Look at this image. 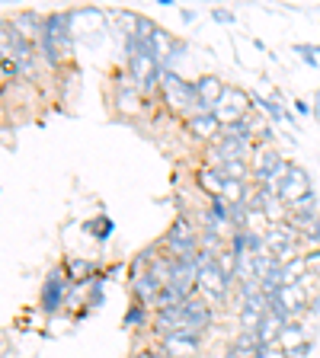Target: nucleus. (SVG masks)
I'll use <instances>...</instances> for the list:
<instances>
[{"label": "nucleus", "instance_id": "nucleus-1", "mask_svg": "<svg viewBox=\"0 0 320 358\" xmlns=\"http://www.w3.org/2000/svg\"><path fill=\"white\" fill-rule=\"evenodd\" d=\"M211 323V310L205 304V298H189L179 307H170V310H160L154 317V327L160 336H173V333H193L199 336L202 329Z\"/></svg>", "mask_w": 320, "mask_h": 358}, {"label": "nucleus", "instance_id": "nucleus-2", "mask_svg": "<svg viewBox=\"0 0 320 358\" xmlns=\"http://www.w3.org/2000/svg\"><path fill=\"white\" fill-rule=\"evenodd\" d=\"M71 16L67 13H55L45 20L42 32H39V48L45 52L48 61H61L67 52H71Z\"/></svg>", "mask_w": 320, "mask_h": 358}, {"label": "nucleus", "instance_id": "nucleus-3", "mask_svg": "<svg viewBox=\"0 0 320 358\" xmlns=\"http://www.w3.org/2000/svg\"><path fill=\"white\" fill-rule=\"evenodd\" d=\"M195 259H199V291L205 294V298H211V301H221L224 294H228V275H224L221 268H218V256H211V253H195Z\"/></svg>", "mask_w": 320, "mask_h": 358}, {"label": "nucleus", "instance_id": "nucleus-4", "mask_svg": "<svg viewBox=\"0 0 320 358\" xmlns=\"http://www.w3.org/2000/svg\"><path fill=\"white\" fill-rule=\"evenodd\" d=\"M160 90H164L170 109H199L195 83H186L179 74H173V71H164V77H160Z\"/></svg>", "mask_w": 320, "mask_h": 358}, {"label": "nucleus", "instance_id": "nucleus-5", "mask_svg": "<svg viewBox=\"0 0 320 358\" xmlns=\"http://www.w3.org/2000/svg\"><path fill=\"white\" fill-rule=\"evenodd\" d=\"M246 106H250V96H246L244 90H237V87H231V90H224V96L218 99V106H215V115L218 122H221V128L224 125H234V122H240L246 115Z\"/></svg>", "mask_w": 320, "mask_h": 358}, {"label": "nucleus", "instance_id": "nucleus-6", "mask_svg": "<svg viewBox=\"0 0 320 358\" xmlns=\"http://www.w3.org/2000/svg\"><path fill=\"white\" fill-rule=\"evenodd\" d=\"M307 195H311V176H307V170H301L298 164L288 166V176H285L282 189H279V199L285 201V205H298V201H305Z\"/></svg>", "mask_w": 320, "mask_h": 358}, {"label": "nucleus", "instance_id": "nucleus-7", "mask_svg": "<svg viewBox=\"0 0 320 358\" xmlns=\"http://www.w3.org/2000/svg\"><path fill=\"white\" fill-rule=\"evenodd\" d=\"M263 240H266V253L276 256L279 262H285V259H291V253H295L298 231H295L291 224H282V227H272L269 234H263Z\"/></svg>", "mask_w": 320, "mask_h": 358}, {"label": "nucleus", "instance_id": "nucleus-8", "mask_svg": "<svg viewBox=\"0 0 320 358\" xmlns=\"http://www.w3.org/2000/svg\"><path fill=\"white\" fill-rule=\"evenodd\" d=\"M167 246H170L173 259H179V256H195L199 237H195L193 227H189V224L183 221V217H179V221L170 227V234H167Z\"/></svg>", "mask_w": 320, "mask_h": 358}, {"label": "nucleus", "instance_id": "nucleus-9", "mask_svg": "<svg viewBox=\"0 0 320 358\" xmlns=\"http://www.w3.org/2000/svg\"><path fill=\"white\" fill-rule=\"evenodd\" d=\"M202 349V336H193V333H173V336H164L160 343V352L167 358H195Z\"/></svg>", "mask_w": 320, "mask_h": 358}, {"label": "nucleus", "instance_id": "nucleus-10", "mask_svg": "<svg viewBox=\"0 0 320 358\" xmlns=\"http://www.w3.org/2000/svg\"><path fill=\"white\" fill-rule=\"evenodd\" d=\"M195 282H199V259H195V256H179V259H173V278H170V285H176L179 291L193 294Z\"/></svg>", "mask_w": 320, "mask_h": 358}, {"label": "nucleus", "instance_id": "nucleus-11", "mask_svg": "<svg viewBox=\"0 0 320 358\" xmlns=\"http://www.w3.org/2000/svg\"><path fill=\"white\" fill-rule=\"evenodd\" d=\"M195 96H199V115L202 112H215L218 99L224 96V87L218 77H199L195 80Z\"/></svg>", "mask_w": 320, "mask_h": 358}, {"label": "nucleus", "instance_id": "nucleus-12", "mask_svg": "<svg viewBox=\"0 0 320 358\" xmlns=\"http://www.w3.org/2000/svg\"><path fill=\"white\" fill-rule=\"evenodd\" d=\"M285 323H288L285 317L266 310V317H263L260 327H256V343H260V349H266V345H279V336H282Z\"/></svg>", "mask_w": 320, "mask_h": 358}, {"label": "nucleus", "instance_id": "nucleus-13", "mask_svg": "<svg viewBox=\"0 0 320 358\" xmlns=\"http://www.w3.org/2000/svg\"><path fill=\"white\" fill-rule=\"evenodd\" d=\"M279 349L285 352V355H295V352L301 349H311V343H307V333L305 327H301L298 320H288L282 329V336H279Z\"/></svg>", "mask_w": 320, "mask_h": 358}, {"label": "nucleus", "instance_id": "nucleus-14", "mask_svg": "<svg viewBox=\"0 0 320 358\" xmlns=\"http://www.w3.org/2000/svg\"><path fill=\"white\" fill-rule=\"evenodd\" d=\"M64 288H67L64 275H61V272H52V275H48V282H45V291H42V307H45V310H58Z\"/></svg>", "mask_w": 320, "mask_h": 358}, {"label": "nucleus", "instance_id": "nucleus-15", "mask_svg": "<svg viewBox=\"0 0 320 358\" xmlns=\"http://www.w3.org/2000/svg\"><path fill=\"white\" fill-rule=\"evenodd\" d=\"M189 128H193L195 138H215V134L221 131V122H218L211 112H202V115L195 112L193 122H189Z\"/></svg>", "mask_w": 320, "mask_h": 358}, {"label": "nucleus", "instance_id": "nucleus-16", "mask_svg": "<svg viewBox=\"0 0 320 358\" xmlns=\"http://www.w3.org/2000/svg\"><path fill=\"white\" fill-rule=\"evenodd\" d=\"M282 160H285V157H279L276 150H263V154H256V164H253V176H256V182L263 186V182L269 179V173L276 170V166L282 164Z\"/></svg>", "mask_w": 320, "mask_h": 358}, {"label": "nucleus", "instance_id": "nucleus-17", "mask_svg": "<svg viewBox=\"0 0 320 358\" xmlns=\"http://www.w3.org/2000/svg\"><path fill=\"white\" fill-rule=\"evenodd\" d=\"M256 199H260V211H263V217H269V221H282V215H285V201L279 199L276 192H266V189H260L256 192Z\"/></svg>", "mask_w": 320, "mask_h": 358}, {"label": "nucleus", "instance_id": "nucleus-18", "mask_svg": "<svg viewBox=\"0 0 320 358\" xmlns=\"http://www.w3.org/2000/svg\"><path fill=\"white\" fill-rule=\"evenodd\" d=\"M134 294H138V301H141V304H157L160 285H157L151 275H141L138 282H134Z\"/></svg>", "mask_w": 320, "mask_h": 358}, {"label": "nucleus", "instance_id": "nucleus-19", "mask_svg": "<svg viewBox=\"0 0 320 358\" xmlns=\"http://www.w3.org/2000/svg\"><path fill=\"white\" fill-rule=\"evenodd\" d=\"M256 358H288L279 345H266V349H256Z\"/></svg>", "mask_w": 320, "mask_h": 358}, {"label": "nucleus", "instance_id": "nucleus-20", "mask_svg": "<svg viewBox=\"0 0 320 358\" xmlns=\"http://www.w3.org/2000/svg\"><path fill=\"white\" fill-rule=\"evenodd\" d=\"M256 106H263V109L272 115V119H285V109H279L276 103H266V99H256Z\"/></svg>", "mask_w": 320, "mask_h": 358}, {"label": "nucleus", "instance_id": "nucleus-21", "mask_svg": "<svg viewBox=\"0 0 320 358\" xmlns=\"http://www.w3.org/2000/svg\"><path fill=\"white\" fill-rule=\"evenodd\" d=\"M141 317H144V310L141 307H132V313L125 317V323H141Z\"/></svg>", "mask_w": 320, "mask_h": 358}, {"label": "nucleus", "instance_id": "nucleus-22", "mask_svg": "<svg viewBox=\"0 0 320 358\" xmlns=\"http://www.w3.org/2000/svg\"><path fill=\"white\" fill-rule=\"evenodd\" d=\"M134 358H167V355L160 349H144V352H138Z\"/></svg>", "mask_w": 320, "mask_h": 358}, {"label": "nucleus", "instance_id": "nucleus-23", "mask_svg": "<svg viewBox=\"0 0 320 358\" xmlns=\"http://www.w3.org/2000/svg\"><path fill=\"white\" fill-rule=\"evenodd\" d=\"M224 358H256V352H240V349H234L231 345V352H228Z\"/></svg>", "mask_w": 320, "mask_h": 358}, {"label": "nucleus", "instance_id": "nucleus-24", "mask_svg": "<svg viewBox=\"0 0 320 358\" xmlns=\"http://www.w3.org/2000/svg\"><path fill=\"white\" fill-rule=\"evenodd\" d=\"M215 20H218V22H231L234 16L228 13V10H215Z\"/></svg>", "mask_w": 320, "mask_h": 358}]
</instances>
